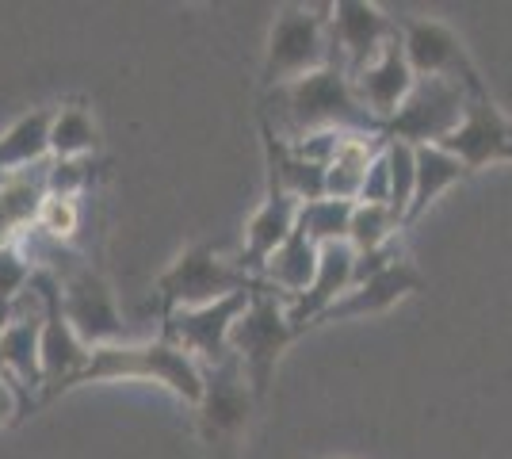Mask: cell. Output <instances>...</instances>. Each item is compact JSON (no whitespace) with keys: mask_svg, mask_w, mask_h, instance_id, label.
<instances>
[{"mask_svg":"<svg viewBox=\"0 0 512 459\" xmlns=\"http://www.w3.org/2000/svg\"><path fill=\"white\" fill-rule=\"evenodd\" d=\"M264 127L283 138L299 142L310 134H363L383 138V127L371 111L360 104L352 77L337 62L306 73L291 85H279L264 92Z\"/></svg>","mask_w":512,"mask_h":459,"instance_id":"6da1fadb","label":"cell"},{"mask_svg":"<svg viewBox=\"0 0 512 459\" xmlns=\"http://www.w3.org/2000/svg\"><path fill=\"white\" fill-rule=\"evenodd\" d=\"M39 241L46 245V257L31 264L46 276H54L58 295H62V314L65 322L73 326V333L85 341L88 349L119 345L123 341V314H119L111 284L88 261L69 253L65 245H54L43 234H39Z\"/></svg>","mask_w":512,"mask_h":459,"instance_id":"7a4b0ae2","label":"cell"},{"mask_svg":"<svg viewBox=\"0 0 512 459\" xmlns=\"http://www.w3.org/2000/svg\"><path fill=\"white\" fill-rule=\"evenodd\" d=\"M115 379H146L172 391L180 402L195 406L203 394V368L195 364L188 352H180L176 345L161 341H146V345H104L92 349L88 356L85 375L77 379V387L85 383H115Z\"/></svg>","mask_w":512,"mask_h":459,"instance_id":"3957f363","label":"cell"},{"mask_svg":"<svg viewBox=\"0 0 512 459\" xmlns=\"http://www.w3.org/2000/svg\"><path fill=\"white\" fill-rule=\"evenodd\" d=\"M333 66V39H329V8H306V4H283L268 31L264 46V69L260 85L264 92L291 85L306 73Z\"/></svg>","mask_w":512,"mask_h":459,"instance_id":"277c9868","label":"cell"},{"mask_svg":"<svg viewBox=\"0 0 512 459\" xmlns=\"http://www.w3.org/2000/svg\"><path fill=\"white\" fill-rule=\"evenodd\" d=\"M299 333L287 318V303L279 299L272 287L256 291L249 306L241 310V318L230 329V356L245 375V383L253 387L256 402L268 394L272 379H276L279 356L291 349Z\"/></svg>","mask_w":512,"mask_h":459,"instance_id":"5b68a950","label":"cell"},{"mask_svg":"<svg viewBox=\"0 0 512 459\" xmlns=\"http://www.w3.org/2000/svg\"><path fill=\"white\" fill-rule=\"evenodd\" d=\"M260 287H264L260 280L241 272L237 261H226L211 241H195L157 276V299L161 314H172V310L211 306L230 295H249Z\"/></svg>","mask_w":512,"mask_h":459,"instance_id":"8992f818","label":"cell"},{"mask_svg":"<svg viewBox=\"0 0 512 459\" xmlns=\"http://www.w3.org/2000/svg\"><path fill=\"white\" fill-rule=\"evenodd\" d=\"M253 410L256 394L245 383L234 356L214 364V368H203V394L195 402V425H199V437L211 452L234 459L245 444Z\"/></svg>","mask_w":512,"mask_h":459,"instance_id":"52a82bcc","label":"cell"},{"mask_svg":"<svg viewBox=\"0 0 512 459\" xmlns=\"http://www.w3.org/2000/svg\"><path fill=\"white\" fill-rule=\"evenodd\" d=\"M474 85L451 81V77H417V85L406 96V104L383 127V138H398V142H409V146H428V142L436 146V142H444L459 127Z\"/></svg>","mask_w":512,"mask_h":459,"instance_id":"ba28073f","label":"cell"},{"mask_svg":"<svg viewBox=\"0 0 512 459\" xmlns=\"http://www.w3.org/2000/svg\"><path fill=\"white\" fill-rule=\"evenodd\" d=\"M31 291L43 306V341H39V356H43V394L46 398H58L62 391H73L77 379L85 375L88 368V349L85 341L73 333V326L65 322L62 314V295H58V284L54 276H46L35 268L31 276Z\"/></svg>","mask_w":512,"mask_h":459,"instance_id":"9c48e42d","label":"cell"},{"mask_svg":"<svg viewBox=\"0 0 512 459\" xmlns=\"http://www.w3.org/2000/svg\"><path fill=\"white\" fill-rule=\"evenodd\" d=\"M329 39H333V62L348 77H356L398 39V20L386 16L371 0H337L329 4Z\"/></svg>","mask_w":512,"mask_h":459,"instance_id":"30bf717a","label":"cell"},{"mask_svg":"<svg viewBox=\"0 0 512 459\" xmlns=\"http://www.w3.org/2000/svg\"><path fill=\"white\" fill-rule=\"evenodd\" d=\"M436 146L455 153L467 165V173H478V169L497 165V161H512V123L505 119V111L497 108L486 81L470 88L459 127Z\"/></svg>","mask_w":512,"mask_h":459,"instance_id":"8fae6325","label":"cell"},{"mask_svg":"<svg viewBox=\"0 0 512 459\" xmlns=\"http://www.w3.org/2000/svg\"><path fill=\"white\" fill-rule=\"evenodd\" d=\"M264 291V287H260ZM256 291L249 295H230L211 306H192V310H172L165 314V341L188 352L199 368H214L222 360H230V329L241 318V310L249 306Z\"/></svg>","mask_w":512,"mask_h":459,"instance_id":"7c38bea8","label":"cell"},{"mask_svg":"<svg viewBox=\"0 0 512 459\" xmlns=\"http://www.w3.org/2000/svg\"><path fill=\"white\" fill-rule=\"evenodd\" d=\"M398 27H402V50L413 77H451L463 85L482 81V73L470 62L467 46L451 23L417 16V20H398Z\"/></svg>","mask_w":512,"mask_h":459,"instance_id":"4fadbf2b","label":"cell"},{"mask_svg":"<svg viewBox=\"0 0 512 459\" xmlns=\"http://www.w3.org/2000/svg\"><path fill=\"white\" fill-rule=\"evenodd\" d=\"M425 291V276L413 261H394L390 268H383L379 276L363 280V284H352L344 291L337 303L329 306L318 318V326H333V322H352V318H375V314H386L390 306H398L402 299Z\"/></svg>","mask_w":512,"mask_h":459,"instance_id":"5bb4252c","label":"cell"},{"mask_svg":"<svg viewBox=\"0 0 512 459\" xmlns=\"http://www.w3.org/2000/svg\"><path fill=\"white\" fill-rule=\"evenodd\" d=\"M299 207H302L299 199L291 196L276 176L268 173L264 199H260V207H256L249 226H245V245H241V257H237V268H241V272H249L253 280H260L264 261L295 234V226H299Z\"/></svg>","mask_w":512,"mask_h":459,"instance_id":"9a60e30c","label":"cell"},{"mask_svg":"<svg viewBox=\"0 0 512 459\" xmlns=\"http://www.w3.org/2000/svg\"><path fill=\"white\" fill-rule=\"evenodd\" d=\"M413 85H417V77H413V69L406 62V50H402V27H398V39L386 46L371 66L352 77V88H356L360 104L379 119V127H386L398 115V108L406 104Z\"/></svg>","mask_w":512,"mask_h":459,"instance_id":"2e32d148","label":"cell"},{"mask_svg":"<svg viewBox=\"0 0 512 459\" xmlns=\"http://www.w3.org/2000/svg\"><path fill=\"white\" fill-rule=\"evenodd\" d=\"M43 306L35 299V291L27 287L20 295L16 322L0 333V356H4V375L20 387V391H43Z\"/></svg>","mask_w":512,"mask_h":459,"instance_id":"e0dca14e","label":"cell"},{"mask_svg":"<svg viewBox=\"0 0 512 459\" xmlns=\"http://www.w3.org/2000/svg\"><path fill=\"white\" fill-rule=\"evenodd\" d=\"M352 268H356V249H352L348 241H337V245H325V249H321L314 284L306 287L302 299H295V303L287 306V318H291V326H295L299 337L306 329L318 326L321 314L352 287Z\"/></svg>","mask_w":512,"mask_h":459,"instance_id":"ac0fdd59","label":"cell"},{"mask_svg":"<svg viewBox=\"0 0 512 459\" xmlns=\"http://www.w3.org/2000/svg\"><path fill=\"white\" fill-rule=\"evenodd\" d=\"M318 257H321L318 245L306 241L299 230H295V234L283 241L268 261H264V268H260V284L272 287L279 299L291 306L295 299L306 295V287L314 284V276H318Z\"/></svg>","mask_w":512,"mask_h":459,"instance_id":"d6986e66","label":"cell"},{"mask_svg":"<svg viewBox=\"0 0 512 459\" xmlns=\"http://www.w3.org/2000/svg\"><path fill=\"white\" fill-rule=\"evenodd\" d=\"M413 161H417V176H413V199H409L406 226H413L436 199L470 176L467 165L455 153H448L444 146H432V142L428 146H413Z\"/></svg>","mask_w":512,"mask_h":459,"instance_id":"ffe728a7","label":"cell"},{"mask_svg":"<svg viewBox=\"0 0 512 459\" xmlns=\"http://www.w3.org/2000/svg\"><path fill=\"white\" fill-rule=\"evenodd\" d=\"M50 119H54L50 108H35L0 134V180L31 165H43L50 157Z\"/></svg>","mask_w":512,"mask_h":459,"instance_id":"44dd1931","label":"cell"},{"mask_svg":"<svg viewBox=\"0 0 512 459\" xmlns=\"http://www.w3.org/2000/svg\"><path fill=\"white\" fill-rule=\"evenodd\" d=\"M379 150H383V138H363V134L341 138V146L333 150L329 165H325V196L356 203L363 192V180H367V169L379 157Z\"/></svg>","mask_w":512,"mask_h":459,"instance_id":"7402d4cb","label":"cell"},{"mask_svg":"<svg viewBox=\"0 0 512 459\" xmlns=\"http://www.w3.org/2000/svg\"><path fill=\"white\" fill-rule=\"evenodd\" d=\"M100 142L96 119L88 108H62L50 119V157L54 161H88Z\"/></svg>","mask_w":512,"mask_h":459,"instance_id":"603a6c76","label":"cell"},{"mask_svg":"<svg viewBox=\"0 0 512 459\" xmlns=\"http://www.w3.org/2000/svg\"><path fill=\"white\" fill-rule=\"evenodd\" d=\"M352 207L356 203H348V199H310V203H302L299 207V230L306 241H314L318 249L325 245H337V241H348V222H352Z\"/></svg>","mask_w":512,"mask_h":459,"instance_id":"cb8c5ba5","label":"cell"},{"mask_svg":"<svg viewBox=\"0 0 512 459\" xmlns=\"http://www.w3.org/2000/svg\"><path fill=\"white\" fill-rule=\"evenodd\" d=\"M402 230H406L402 219L386 203H356L352 207V222H348V245L356 253H375V249L394 245Z\"/></svg>","mask_w":512,"mask_h":459,"instance_id":"d4e9b609","label":"cell"},{"mask_svg":"<svg viewBox=\"0 0 512 459\" xmlns=\"http://www.w3.org/2000/svg\"><path fill=\"white\" fill-rule=\"evenodd\" d=\"M386 176H390V211L406 226L409 199H413V176H417V161H413V146L398 142V138H383Z\"/></svg>","mask_w":512,"mask_h":459,"instance_id":"484cf974","label":"cell"},{"mask_svg":"<svg viewBox=\"0 0 512 459\" xmlns=\"http://www.w3.org/2000/svg\"><path fill=\"white\" fill-rule=\"evenodd\" d=\"M77 226H81V207H77V199L50 196V192H46L43 207H39V215H35V234H43V238L54 241V245H65V241L77 234Z\"/></svg>","mask_w":512,"mask_h":459,"instance_id":"4316f807","label":"cell"},{"mask_svg":"<svg viewBox=\"0 0 512 459\" xmlns=\"http://www.w3.org/2000/svg\"><path fill=\"white\" fill-rule=\"evenodd\" d=\"M31 276H35V264L27 257V249L16 238H8L0 245V299L16 303L31 284Z\"/></svg>","mask_w":512,"mask_h":459,"instance_id":"83f0119b","label":"cell"},{"mask_svg":"<svg viewBox=\"0 0 512 459\" xmlns=\"http://www.w3.org/2000/svg\"><path fill=\"white\" fill-rule=\"evenodd\" d=\"M356 203H386L390 207V176H386V157L379 150V157L371 161V169H367V180H363V192Z\"/></svg>","mask_w":512,"mask_h":459,"instance_id":"f1b7e54d","label":"cell"},{"mask_svg":"<svg viewBox=\"0 0 512 459\" xmlns=\"http://www.w3.org/2000/svg\"><path fill=\"white\" fill-rule=\"evenodd\" d=\"M20 387L8 379V375H0V429H8L16 417H20Z\"/></svg>","mask_w":512,"mask_h":459,"instance_id":"f546056e","label":"cell"},{"mask_svg":"<svg viewBox=\"0 0 512 459\" xmlns=\"http://www.w3.org/2000/svg\"><path fill=\"white\" fill-rule=\"evenodd\" d=\"M16 310H20V299L12 303V299H0V333L16 322Z\"/></svg>","mask_w":512,"mask_h":459,"instance_id":"4dcf8cb0","label":"cell"},{"mask_svg":"<svg viewBox=\"0 0 512 459\" xmlns=\"http://www.w3.org/2000/svg\"><path fill=\"white\" fill-rule=\"evenodd\" d=\"M0 375H4V356H0Z\"/></svg>","mask_w":512,"mask_h":459,"instance_id":"1f68e13d","label":"cell"}]
</instances>
